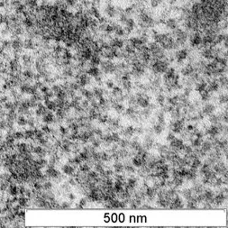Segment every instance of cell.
Segmentation results:
<instances>
[{
	"mask_svg": "<svg viewBox=\"0 0 228 228\" xmlns=\"http://www.w3.org/2000/svg\"><path fill=\"white\" fill-rule=\"evenodd\" d=\"M135 17H136V24H138V26L141 29L149 30L155 25V18L153 17L152 13L147 8L143 12L137 14Z\"/></svg>",
	"mask_w": 228,
	"mask_h": 228,
	"instance_id": "1",
	"label": "cell"
},
{
	"mask_svg": "<svg viewBox=\"0 0 228 228\" xmlns=\"http://www.w3.org/2000/svg\"><path fill=\"white\" fill-rule=\"evenodd\" d=\"M124 8L121 6H116L110 0L107 1L104 6V14L107 18H115L123 12Z\"/></svg>",
	"mask_w": 228,
	"mask_h": 228,
	"instance_id": "2",
	"label": "cell"
},
{
	"mask_svg": "<svg viewBox=\"0 0 228 228\" xmlns=\"http://www.w3.org/2000/svg\"><path fill=\"white\" fill-rule=\"evenodd\" d=\"M189 41L192 48H199L202 43V33L198 31L192 32L189 35Z\"/></svg>",
	"mask_w": 228,
	"mask_h": 228,
	"instance_id": "3",
	"label": "cell"
},
{
	"mask_svg": "<svg viewBox=\"0 0 228 228\" xmlns=\"http://www.w3.org/2000/svg\"><path fill=\"white\" fill-rule=\"evenodd\" d=\"M100 67H101V70L106 74H113L116 71V66L111 60L101 61Z\"/></svg>",
	"mask_w": 228,
	"mask_h": 228,
	"instance_id": "4",
	"label": "cell"
},
{
	"mask_svg": "<svg viewBox=\"0 0 228 228\" xmlns=\"http://www.w3.org/2000/svg\"><path fill=\"white\" fill-rule=\"evenodd\" d=\"M189 50L188 48H179L176 50V52L174 54V58L179 63H182L184 61H186L189 57Z\"/></svg>",
	"mask_w": 228,
	"mask_h": 228,
	"instance_id": "5",
	"label": "cell"
},
{
	"mask_svg": "<svg viewBox=\"0 0 228 228\" xmlns=\"http://www.w3.org/2000/svg\"><path fill=\"white\" fill-rule=\"evenodd\" d=\"M165 27L170 30V31H173L175 29H177L178 27H179V22L177 17H168L165 19L164 24Z\"/></svg>",
	"mask_w": 228,
	"mask_h": 228,
	"instance_id": "6",
	"label": "cell"
},
{
	"mask_svg": "<svg viewBox=\"0 0 228 228\" xmlns=\"http://www.w3.org/2000/svg\"><path fill=\"white\" fill-rule=\"evenodd\" d=\"M108 43H109L110 46H112L114 49H123L124 45H125V40L123 38H120V37L111 38Z\"/></svg>",
	"mask_w": 228,
	"mask_h": 228,
	"instance_id": "7",
	"label": "cell"
},
{
	"mask_svg": "<svg viewBox=\"0 0 228 228\" xmlns=\"http://www.w3.org/2000/svg\"><path fill=\"white\" fill-rule=\"evenodd\" d=\"M127 41L129 42V43H130L131 45H132V46H133V47L135 50L139 49L142 45H144V44L139 36H133V37L129 38Z\"/></svg>",
	"mask_w": 228,
	"mask_h": 228,
	"instance_id": "8",
	"label": "cell"
},
{
	"mask_svg": "<svg viewBox=\"0 0 228 228\" xmlns=\"http://www.w3.org/2000/svg\"><path fill=\"white\" fill-rule=\"evenodd\" d=\"M195 71V69H194V67L192 65V63H188V64H186V65L184 66L182 69H181V70H180V73L184 76V77H189L193 72Z\"/></svg>",
	"mask_w": 228,
	"mask_h": 228,
	"instance_id": "9",
	"label": "cell"
},
{
	"mask_svg": "<svg viewBox=\"0 0 228 228\" xmlns=\"http://www.w3.org/2000/svg\"><path fill=\"white\" fill-rule=\"evenodd\" d=\"M113 26H114V33L115 34V36L120 37V38L125 37V29H124V26H123L122 24L114 23V24H113Z\"/></svg>",
	"mask_w": 228,
	"mask_h": 228,
	"instance_id": "10",
	"label": "cell"
},
{
	"mask_svg": "<svg viewBox=\"0 0 228 228\" xmlns=\"http://www.w3.org/2000/svg\"><path fill=\"white\" fill-rule=\"evenodd\" d=\"M62 170L63 172L64 175H67V176H70V177H73L74 173H75V167H73L72 165H70L69 163V164H65L62 167Z\"/></svg>",
	"mask_w": 228,
	"mask_h": 228,
	"instance_id": "11",
	"label": "cell"
},
{
	"mask_svg": "<svg viewBox=\"0 0 228 228\" xmlns=\"http://www.w3.org/2000/svg\"><path fill=\"white\" fill-rule=\"evenodd\" d=\"M6 194L10 196H16L19 195V189H18V185L16 183L10 184L8 189H6Z\"/></svg>",
	"mask_w": 228,
	"mask_h": 228,
	"instance_id": "12",
	"label": "cell"
},
{
	"mask_svg": "<svg viewBox=\"0 0 228 228\" xmlns=\"http://www.w3.org/2000/svg\"><path fill=\"white\" fill-rule=\"evenodd\" d=\"M87 74L90 77H93V78H96V77H98V76H101V73H100V69H98V67L96 66H89L87 69Z\"/></svg>",
	"mask_w": 228,
	"mask_h": 228,
	"instance_id": "13",
	"label": "cell"
},
{
	"mask_svg": "<svg viewBox=\"0 0 228 228\" xmlns=\"http://www.w3.org/2000/svg\"><path fill=\"white\" fill-rule=\"evenodd\" d=\"M54 119H55L54 114H52V112L50 111V110L46 114H44L42 116V122L44 123V124H47V125L53 123L54 122Z\"/></svg>",
	"mask_w": 228,
	"mask_h": 228,
	"instance_id": "14",
	"label": "cell"
},
{
	"mask_svg": "<svg viewBox=\"0 0 228 228\" xmlns=\"http://www.w3.org/2000/svg\"><path fill=\"white\" fill-rule=\"evenodd\" d=\"M220 133L219 127L216 125H212L207 130V133L211 136V138H215L216 135H218Z\"/></svg>",
	"mask_w": 228,
	"mask_h": 228,
	"instance_id": "15",
	"label": "cell"
},
{
	"mask_svg": "<svg viewBox=\"0 0 228 228\" xmlns=\"http://www.w3.org/2000/svg\"><path fill=\"white\" fill-rule=\"evenodd\" d=\"M29 202H30V199H29L28 197H26L25 196L21 195V196H19L18 199H17V204H18L20 207H22L23 208L28 207L29 204H30Z\"/></svg>",
	"mask_w": 228,
	"mask_h": 228,
	"instance_id": "16",
	"label": "cell"
},
{
	"mask_svg": "<svg viewBox=\"0 0 228 228\" xmlns=\"http://www.w3.org/2000/svg\"><path fill=\"white\" fill-rule=\"evenodd\" d=\"M44 102V106L47 107V109L51 111V112H55V110L57 109V106L54 102V100L51 99H46L43 101Z\"/></svg>",
	"mask_w": 228,
	"mask_h": 228,
	"instance_id": "17",
	"label": "cell"
},
{
	"mask_svg": "<svg viewBox=\"0 0 228 228\" xmlns=\"http://www.w3.org/2000/svg\"><path fill=\"white\" fill-rule=\"evenodd\" d=\"M100 63H101L100 55H98V54H93L92 57H91V59L89 60V64H90V66H96V67H98V66L100 65Z\"/></svg>",
	"mask_w": 228,
	"mask_h": 228,
	"instance_id": "18",
	"label": "cell"
},
{
	"mask_svg": "<svg viewBox=\"0 0 228 228\" xmlns=\"http://www.w3.org/2000/svg\"><path fill=\"white\" fill-rule=\"evenodd\" d=\"M164 3V0H149V6L151 9H157L161 7Z\"/></svg>",
	"mask_w": 228,
	"mask_h": 228,
	"instance_id": "19",
	"label": "cell"
},
{
	"mask_svg": "<svg viewBox=\"0 0 228 228\" xmlns=\"http://www.w3.org/2000/svg\"><path fill=\"white\" fill-rule=\"evenodd\" d=\"M215 107L213 104H207V105H206V106L204 107L202 112L204 113V114L210 115V114H212L215 112Z\"/></svg>",
	"mask_w": 228,
	"mask_h": 228,
	"instance_id": "20",
	"label": "cell"
},
{
	"mask_svg": "<svg viewBox=\"0 0 228 228\" xmlns=\"http://www.w3.org/2000/svg\"><path fill=\"white\" fill-rule=\"evenodd\" d=\"M22 61H23V63L25 67H30L31 65H33V58L32 56L28 55V54H24L22 56Z\"/></svg>",
	"mask_w": 228,
	"mask_h": 228,
	"instance_id": "21",
	"label": "cell"
},
{
	"mask_svg": "<svg viewBox=\"0 0 228 228\" xmlns=\"http://www.w3.org/2000/svg\"><path fill=\"white\" fill-rule=\"evenodd\" d=\"M17 125L22 126V127L25 126L27 125V118L23 114H19L17 118Z\"/></svg>",
	"mask_w": 228,
	"mask_h": 228,
	"instance_id": "22",
	"label": "cell"
},
{
	"mask_svg": "<svg viewBox=\"0 0 228 228\" xmlns=\"http://www.w3.org/2000/svg\"><path fill=\"white\" fill-rule=\"evenodd\" d=\"M3 108L6 111H9V110H12V109H17L16 108V106H15V103L14 101H10V100H7L6 101L5 103H3Z\"/></svg>",
	"mask_w": 228,
	"mask_h": 228,
	"instance_id": "23",
	"label": "cell"
},
{
	"mask_svg": "<svg viewBox=\"0 0 228 228\" xmlns=\"http://www.w3.org/2000/svg\"><path fill=\"white\" fill-rule=\"evenodd\" d=\"M22 75H23V77L24 78V80H33L34 73H33V71L32 70V69H25V70H24V71H23Z\"/></svg>",
	"mask_w": 228,
	"mask_h": 228,
	"instance_id": "24",
	"label": "cell"
},
{
	"mask_svg": "<svg viewBox=\"0 0 228 228\" xmlns=\"http://www.w3.org/2000/svg\"><path fill=\"white\" fill-rule=\"evenodd\" d=\"M24 140H29V141H32L33 139H34V132H33V129L30 128V129H27L24 132Z\"/></svg>",
	"mask_w": 228,
	"mask_h": 228,
	"instance_id": "25",
	"label": "cell"
},
{
	"mask_svg": "<svg viewBox=\"0 0 228 228\" xmlns=\"http://www.w3.org/2000/svg\"><path fill=\"white\" fill-rule=\"evenodd\" d=\"M23 47L27 50H33L34 49V47H35V44H34L33 40L29 38V39L25 40V41L23 43Z\"/></svg>",
	"mask_w": 228,
	"mask_h": 228,
	"instance_id": "26",
	"label": "cell"
},
{
	"mask_svg": "<svg viewBox=\"0 0 228 228\" xmlns=\"http://www.w3.org/2000/svg\"><path fill=\"white\" fill-rule=\"evenodd\" d=\"M207 82L202 80V81H200L199 83H197L196 85V91H198L200 93V92L206 90L207 89Z\"/></svg>",
	"mask_w": 228,
	"mask_h": 228,
	"instance_id": "27",
	"label": "cell"
},
{
	"mask_svg": "<svg viewBox=\"0 0 228 228\" xmlns=\"http://www.w3.org/2000/svg\"><path fill=\"white\" fill-rule=\"evenodd\" d=\"M134 133V127L133 126H127L125 129H124L123 131V134L125 136V137H131L133 134Z\"/></svg>",
	"mask_w": 228,
	"mask_h": 228,
	"instance_id": "28",
	"label": "cell"
},
{
	"mask_svg": "<svg viewBox=\"0 0 228 228\" xmlns=\"http://www.w3.org/2000/svg\"><path fill=\"white\" fill-rule=\"evenodd\" d=\"M93 94H94V97H95V98H102V97H103V94H104V90H103L101 88L96 87V88H94Z\"/></svg>",
	"mask_w": 228,
	"mask_h": 228,
	"instance_id": "29",
	"label": "cell"
},
{
	"mask_svg": "<svg viewBox=\"0 0 228 228\" xmlns=\"http://www.w3.org/2000/svg\"><path fill=\"white\" fill-rule=\"evenodd\" d=\"M163 129H164V125L163 124H160V123H157L156 125H154L153 126V132L157 134H160L163 133Z\"/></svg>",
	"mask_w": 228,
	"mask_h": 228,
	"instance_id": "30",
	"label": "cell"
},
{
	"mask_svg": "<svg viewBox=\"0 0 228 228\" xmlns=\"http://www.w3.org/2000/svg\"><path fill=\"white\" fill-rule=\"evenodd\" d=\"M52 187H53V184L50 181L46 180V181H44L43 183V190H44V191H50V190H51L52 189Z\"/></svg>",
	"mask_w": 228,
	"mask_h": 228,
	"instance_id": "31",
	"label": "cell"
},
{
	"mask_svg": "<svg viewBox=\"0 0 228 228\" xmlns=\"http://www.w3.org/2000/svg\"><path fill=\"white\" fill-rule=\"evenodd\" d=\"M202 165V163L201 161L199 160V158H195L191 161V163H190V167L191 168H195V169H198L200 168Z\"/></svg>",
	"mask_w": 228,
	"mask_h": 228,
	"instance_id": "32",
	"label": "cell"
},
{
	"mask_svg": "<svg viewBox=\"0 0 228 228\" xmlns=\"http://www.w3.org/2000/svg\"><path fill=\"white\" fill-rule=\"evenodd\" d=\"M200 95H201V98H202L203 101H208V100H210L211 94H210V92L207 91V89L204 90V91H202V92H200Z\"/></svg>",
	"mask_w": 228,
	"mask_h": 228,
	"instance_id": "33",
	"label": "cell"
},
{
	"mask_svg": "<svg viewBox=\"0 0 228 228\" xmlns=\"http://www.w3.org/2000/svg\"><path fill=\"white\" fill-rule=\"evenodd\" d=\"M114 169L116 173H122L124 171V164L117 162L114 164Z\"/></svg>",
	"mask_w": 228,
	"mask_h": 228,
	"instance_id": "34",
	"label": "cell"
},
{
	"mask_svg": "<svg viewBox=\"0 0 228 228\" xmlns=\"http://www.w3.org/2000/svg\"><path fill=\"white\" fill-rule=\"evenodd\" d=\"M126 185H127L129 188H131V189H134L136 188V186H137V179H134V178H130V179H128Z\"/></svg>",
	"mask_w": 228,
	"mask_h": 228,
	"instance_id": "35",
	"label": "cell"
},
{
	"mask_svg": "<svg viewBox=\"0 0 228 228\" xmlns=\"http://www.w3.org/2000/svg\"><path fill=\"white\" fill-rule=\"evenodd\" d=\"M14 137H15L16 141L24 140V132H22V131H15V132H14Z\"/></svg>",
	"mask_w": 228,
	"mask_h": 228,
	"instance_id": "36",
	"label": "cell"
},
{
	"mask_svg": "<svg viewBox=\"0 0 228 228\" xmlns=\"http://www.w3.org/2000/svg\"><path fill=\"white\" fill-rule=\"evenodd\" d=\"M168 103L173 107H177L178 104H179V98H178V96H175V97H171V98H168Z\"/></svg>",
	"mask_w": 228,
	"mask_h": 228,
	"instance_id": "37",
	"label": "cell"
},
{
	"mask_svg": "<svg viewBox=\"0 0 228 228\" xmlns=\"http://www.w3.org/2000/svg\"><path fill=\"white\" fill-rule=\"evenodd\" d=\"M121 83H122V86L124 88L125 90H130L132 88V82H131V80H121Z\"/></svg>",
	"mask_w": 228,
	"mask_h": 228,
	"instance_id": "38",
	"label": "cell"
},
{
	"mask_svg": "<svg viewBox=\"0 0 228 228\" xmlns=\"http://www.w3.org/2000/svg\"><path fill=\"white\" fill-rule=\"evenodd\" d=\"M182 196L186 198V199H189L192 196H193V192H192V190L191 189H185V190H183L182 191Z\"/></svg>",
	"mask_w": 228,
	"mask_h": 228,
	"instance_id": "39",
	"label": "cell"
},
{
	"mask_svg": "<svg viewBox=\"0 0 228 228\" xmlns=\"http://www.w3.org/2000/svg\"><path fill=\"white\" fill-rule=\"evenodd\" d=\"M90 170V166L88 164V163H85V164H82L80 166V171H81L83 173H87Z\"/></svg>",
	"mask_w": 228,
	"mask_h": 228,
	"instance_id": "40",
	"label": "cell"
},
{
	"mask_svg": "<svg viewBox=\"0 0 228 228\" xmlns=\"http://www.w3.org/2000/svg\"><path fill=\"white\" fill-rule=\"evenodd\" d=\"M79 0H65V5L67 7H75L76 5L78 4Z\"/></svg>",
	"mask_w": 228,
	"mask_h": 228,
	"instance_id": "41",
	"label": "cell"
},
{
	"mask_svg": "<svg viewBox=\"0 0 228 228\" xmlns=\"http://www.w3.org/2000/svg\"><path fill=\"white\" fill-rule=\"evenodd\" d=\"M219 116H217V115H215V114H210V116H209V121H210V123L213 124V125H216V124H218V122H219Z\"/></svg>",
	"mask_w": 228,
	"mask_h": 228,
	"instance_id": "42",
	"label": "cell"
},
{
	"mask_svg": "<svg viewBox=\"0 0 228 228\" xmlns=\"http://www.w3.org/2000/svg\"><path fill=\"white\" fill-rule=\"evenodd\" d=\"M41 130L43 131L45 134H50V132H51V128L50 127L49 125L46 124V125H42V127H41Z\"/></svg>",
	"mask_w": 228,
	"mask_h": 228,
	"instance_id": "43",
	"label": "cell"
},
{
	"mask_svg": "<svg viewBox=\"0 0 228 228\" xmlns=\"http://www.w3.org/2000/svg\"><path fill=\"white\" fill-rule=\"evenodd\" d=\"M211 169H210V166L208 165V164H207V163H205L202 167H201V169H200V172L202 173V174H205V173H207V171H209Z\"/></svg>",
	"mask_w": 228,
	"mask_h": 228,
	"instance_id": "44",
	"label": "cell"
},
{
	"mask_svg": "<svg viewBox=\"0 0 228 228\" xmlns=\"http://www.w3.org/2000/svg\"><path fill=\"white\" fill-rule=\"evenodd\" d=\"M156 100H157L158 104H160L161 106H163L164 105V102L166 100V98H165V96H163V94H159L157 98H156Z\"/></svg>",
	"mask_w": 228,
	"mask_h": 228,
	"instance_id": "45",
	"label": "cell"
},
{
	"mask_svg": "<svg viewBox=\"0 0 228 228\" xmlns=\"http://www.w3.org/2000/svg\"><path fill=\"white\" fill-rule=\"evenodd\" d=\"M87 204H88V199L87 198H82V199L80 200L79 205L77 206V207L78 208H83V207H85L87 206Z\"/></svg>",
	"mask_w": 228,
	"mask_h": 228,
	"instance_id": "46",
	"label": "cell"
},
{
	"mask_svg": "<svg viewBox=\"0 0 228 228\" xmlns=\"http://www.w3.org/2000/svg\"><path fill=\"white\" fill-rule=\"evenodd\" d=\"M125 114L128 115V116H130V117H132L133 114H135V109H134L133 107H130L126 108V109H125Z\"/></svg>",
	"mask_w": 228,
	"mask_h": 228,
	"instance_id": "47",
	"label": "cell"
},
{
	"mask_svg": "<svg viewBox=\"0 0 228 228\" xmlns=\"http://www.w3.org/2000/svg\"><path fill=\"white\" fill-rule=\"evenodd\" d=\"M227 99V94H222V95L219 96V103L220 104H226Z\"/></svg>",
	"mask_w": 228,
	"mask_h": 228,
	"instance_id": "48",
	"label": "cell"
},
{
	"mask_svg": "<svg viewBox=\"0 0 228 228\" xmlns=\"http://www.w3.org/2000/svg\"><path fill=\"white\" fill-rule=\"evenodd\" d=\"M124 170H126V171H127V172H129V173H134V172H135L134 167H133L132 165H129V164H127V165H124Z\"/></svg>",
	"mask_w": 228,
	"mask_h": 228,
	"instance_id": "49",
	"label": "cell"
},
{
	"mask_svg": "<svg viewBox=\"0 0 228 228\" xmlns=\"http://www.w3.org/2000/svg\"><path fill=\"white\" fill-rule=\"evenodd\" d=\"M51 90H52V92L54 93V95L55 94H57L61 89H62V88H61V85H52V87H51V88H50Z\"/></svg>",
	"mask_w": 228,
	"mask_h": 228,
	"instance_id": "50",
	"label": "cell"
},
{
	"mask_svg": "<svg viewBox=\"0 0 228 228\" xmlns=\"http://www.w3.org/2000/svg\"><path fill=\"white\" fill-rule=\"evenodd\" d=\"M112 134V138H113V143H118L120 141V135L118 133H111Z\"/></svg>",
	"mask_w": 228,
	"mask_h": 228,
	"instance_id": "51",
	"label": "cell"
},
{
	"mask_svg": "<svg viewBox=\"0 0 228 228\" xmlns=\"http://www.w3.org/2000/svg\"><path fill=\"white\" fill-rule=\"evenodd\" d=\"M70 207V204L69 202H62L61 205V208L62 209H68Z\"/></svg>",
	"mask_w": 228,
	"mask_h": 228,
	"instance_id": "52",
	"label": "cell"
},
{
	"mask_svg": "<svg viewBox=\"0 0 228 228\" xmlns=\"http://www.w3.org/2000/svg\"><path fill=\"white\" fill-rule=\"evenodd\" d=\"M176 137H175V133H173L172 132L171 133H170L169 134H168V136H167V141H169V142H171L172 140H174Z\"/></svg>",
	"mask_w": 228,
	"mask_h": 228,
	"instance_id": "53",
	"label": "cell"
},
{
	"mask_svg": "<svg viewBox=\"0 0 228 228\" xmlns=\"http://www.w3.org/2000/svg\"><path fill=\"white\" fill-rule=\"evenodd\" d=\"M106 85H107V88H110V89H112L113 87L114 86V82L112 81L111 80H108L106 82Z\"/></svg>",
	"mask_w": 228,
	"mask_h": 228,
	"instance_id": "54",
	"label": "cell"
},
{
	"mask_svg": "<svg viewBox=\"0 0 228 228\" xmlns=\"http://www.w3.org/2000/svg\"><path fill=\"white\" fill-rule=\"evenodd\" d=\"M68 197H69V198L70 200H74V199L76 198V196L74 195L73 193H69V196H68Z\"/></svg>",
	"mask_w": 228,
	"mask_h": 228,
	"instance_id": "55",
	"label": "cell"
},
{
	"mask_svg": "<svg viewBox=\"0 0 228 228\" xmlns=\"http://www.w3.org/2000/svg\"><path fill=\"white\" fill-rule=\"evenodd\" d=\"M135 3H146L147 0H133Z\"/></svg>",
	"mask_w": 228,
	"mask_h": 228,
	"instance_id": "56",
	"label": "cell"
},
{
	"mask_svg": "<svg viewBox=\"0 0 228 228\" xmlns=\"http://www.w3.org/2000/svg\"><path fill=\"white\" fill-rule=\"evenodd\" d=\"M6 226H5V225L0 221V227H6Z\"/></svg>",
	"mask_w": 228,
	"mask_h": 228,
	"instance_id": "57",
	"label": "cell"
}]
</instances>
